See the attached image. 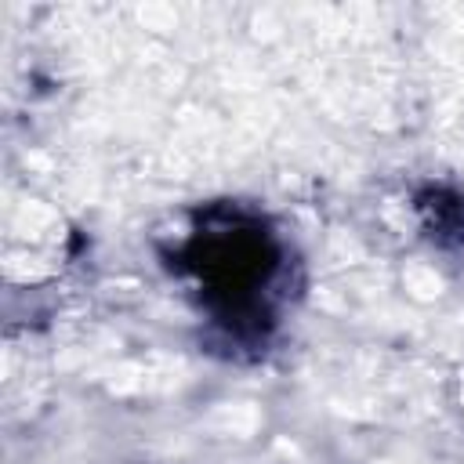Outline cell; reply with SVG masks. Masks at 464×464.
<instances>
[{
	"mask_svg": "<svg viewBox=\"0 0 464 464\" xmlns=\"http://www.w3.org/2000/svg\"><path fill=\"white\" fill-rule=\"evenodd\" d=\"M192 268L207 279L210 297L228 312L239 315L257 304V286L268 283L276 268V250L261 228L250 225H225L210 228L188 246Z\"/></svg>",
	"mask_w": 464,
	"mask_h": 464,
	"instance_id": "6da1fadb",
	"label": "cell"
}]
</instances>
